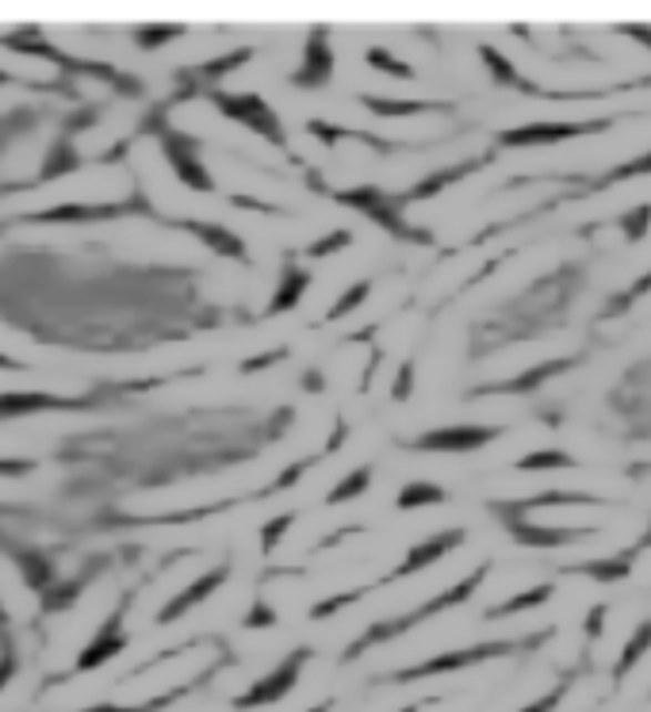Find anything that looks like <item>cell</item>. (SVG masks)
Wrapping results in <instances>:
<instances>
[{
    "label": "cell",
    "mask_w": 651,
    "mask_h": 712,
    "mask_svg": "<svg viewBox=\"0 0 651 712\" xmlns=\"http://www.w3.org/2000/svg\"><path fill=\"white\" fill-rule=\"evenodd\" d=\"M552 593L556 587L552 582H540V587H529V590H521V593H513L510 601H502V606H495L490 609V621H498V617H513V613H529V609H537V606H548L552 601Z\"/></svg>",
    "instance_id": "13"
},
{
    "label": "cell",
    "mask_w": 651,
    "mask_h": 712,
    "mask_svg": "<svg viewBox=\"0 0 651 712\" xmlns=\"http://www.w3.org/2000/svg\"><path fill=\"white\" fill-rule=\"evenodd\" d=\"M644 295H651V268H648L644 276L632 279L629 287H621V292H613L610 299L602 303V311H598V318H624L632 307H637L640 299H644Z\"/></svg>",
    "instance_id": "12"
},
{
    "label": "cell",
    "mask_w": 651,
    "mask_h": 712,
    "mask_svg": "<svg viewBox=\"0 0 651 712\" xmlns=\"http://www.w3.org/2000/svg\"><path fill=\"white\" fill-rule=\"evenodd\" d=\"M648 548H651V521H648V532H644V537H640L637 545H632V552L640 556V552H648Z\"/></svg>",
    "instance_id": "22"
},
{
    "label": "cell",
    "mask_w": 651,
    "mask_h": 712,
    "mask_svg": "<svg viewBox=\"0 0 651 712\" xmlns=\"http://www.w3.org/2000/svg\"><path fill=\"white\" fill-rule=\"evenodd\" d=\"M587 360V353H574V356H548V360L532 364V368L518 372L513 379H502V384H490V387H479L476 395H532L540 391V387L548 384V379L563 376V372H571L574 364Z\"/></svg>",
    "instance_id": "7"
},
{
    "label": "cell",
    "mask_w": 651,
    "mask_h": 712,
    "mask_svg": "<svg viewBox=\"0 0 651 712\" xmlns=\"http://www.w3.org/2000/svg\"><path fill=\"white\" fill-rule=\"evenodd\" d=\"M613 31L624 39H632V42H640V47L651 54V23H613Z\"/></svg>",
    "instance_id": "19"
},
{
    "label": "cell",
    "mask_w": 651,
    "mask_h": 712,
    "mask_svg": "<svg viewBox=\"0 0 651 712\" xmlns=\"http://www.w3.org/2000/svg\"><path fill=\"white\" fill-rule=\"evenodd\" d=\"M502 434V426H445L434 434H421L414 448H421V452H479Z\"/></svg>",
    "instance_id": "6"
},
{
    "label": "cell",
    "mask_w": 651,
    "mask_h": 712,
    "mask_svg": "<svg viewBox=\"0 0 651 712\" xmlns=\"http://www.w3.org/2000/svg\"><path fill=\"white\" fill-rule=\"evenodd\" d=\"M464 545V529H448V532H437L434 540H426V545H418L414 552L407 556V563L399 567V574H414V571H421V567H429V563H437L441 556H448L452 548H460Z\"/></svg>",
    "instance_id": "10"
},
{
    "label": "cell",
    "mask_w": 651,
    "mask_h": 712,
    "mask_svg": "<svg viewBox=\"0 0 651 712\" xmlns=\"http://www.w3.org/2000/svg\"><path fill=\"white\" fill-rule=\"evenodd\" d=\"M410 387H414V368H410V364H403L399 384H395V398H407V395H410Z\"/></svg>",
    "instance_id": "20"
},
{
    "label": "cell",
    "mask_w": 651,
    "mask_h": 712,
    "mask_svg": "<svg viewBox=\"0 0 651 712\" xmlns=\"http://www.w3.org/2000/svg\"><path fill=\"white\" fill-rule=\"evenodd\" d=\"M610 410L624 421L629 440H651V356L624 368L621 384L610 395Z\"/></svg>",
    "instance_id": "2"
},
{
    "label": "cell",
    "mask_w": 651,
    "mask_h": 712,
    "mask_svg": "<svg viewBox=\"0 0 651 712\" xmlns=\"http://www.w3.org/2000/svg\"><path fill=\"white\" fill-rule=\"evenodd\" d=\"M637 176H651V150H648V154H640V157L621 161V165H613L610 173L590 176V181H587V196H590V192L613 189V184H621V181H637Z\"/></svg>",
    "instance_id": "11"
},
{
    "label": "cell",
    "mask_w": 651,
    "mask_h": 712,
    "mask_svg": "<svg viewBox=\"0 0 651 712\" xmlns=\"http://www.w3.org/2000/svg\"><path fill=\"white\" fill-rule=\"evenodd\" d=\"M637 552L632 548H624V552H617L610 559H579V563H563L560 571L563 574H582V579H594L602 582V587H613V582L629 579L632 567H637Z\"/></svg>",
    "instance_id": "8"
},
{
    "label": "cell",
    "mask_w": 651,
    "mask_h": 712,
    "mask_svg": "<svg viewBox=\"0 0 651 712\" xmlns=\"http://www.w3.org/2000/svg\"><path fill=\"white\" fill-rule=\"evenodd\" d=\"M648 698H651V690H648Z\"/></svg>",
    "instance_id": "23"
},
{
    "label": "cell",
    "mask_w": 651,
    "mask_h": 712,
    "mask_svg": "<svg viewBox=\"0 0 651 712\" xmlns=\"http://www.w3.org/2000/svg\"><path fill=\"white\" fill-rule=\"evenodd\" d=\"M624 475H629V479H644V475H651V460L648 464H629V471Z\"/></svg>",
    "instance_id": "21"
},
{
    "label": "cell",
    "mask_w": 651,
    "mask_h": 712,
    "mask_svg": "<svg viewBox=\"0 0 651 712\" xmlns=\"http://www.w3.org/2000/svg\"><path fill=\"white\" fill-rule=\"evenodd\" d=\"M571 682H574V674H563V682L556 685V690H548L545 698H537V701H529L526 709H513V712H552L556 705L563 701V693L571 690Z\"/></svg>",
    "instance_id": "17"
},
{
    "label": "cell",
    "mask_w": 651,
    "mask_h": 712,
    "mask_svg": "<svg viewBox=\"0 0 651 712\" xmlns=\"http://www.w3.org/2000/svg\"><path fill=\"white\" fill-rule=\"evenodd\" d=\"M610 498H598L590 490H540V495H529V498H495L490 502V513L498 521H510V517H529L537 510H552V506H606Z\"/></svg>",
    "instance_id": "5"
},
{
    "label": "cell",
    "mask_w": 651,
    "mask_h": 712,
    "mask_svg": "<svg viewBox=\"0 0 651 712\" xmlns=\"http://www.w3.org/2000/svg\"><path fill=\"white\" fill-rule=\"evenodd\" d=\"M651 651V617H644V621L632 629V635L624 640V648H621V655H617V663H613V671H610V678H613V685H621L624 678H629L632 671H637V663L644 659Z\"/></svg>",
    "instance_id": "9"
},
{
    "label": "cell",
    "mask_w": 651,
    "mask_h": 712,
    "mask_svg": "<svg viewBox=\"0 0 651 712\" xmlns=\"http://www.w3.org/2000/svg\"><path fill=\"white\" fill-rule=\"evenodd\" d=\"M617 231H621V237L629 245L644 242L651 234V203H637V207L621 211V215H617Z\"/></svg>",
    "instance_id": "15"
},
{
    "label": "cell",
    "mask_w": 651,
    "mask_h": 712,
    "mask_svg": "<svg viewBox=\"0 0 651 712\" xmlns=\"http://www.w3.org/2000/svg\"><path fill=\"white\" fill-rule=\"evenodd\" d=\"M506 532H510L513 545L521 548H571V545H582V540L598 537V525H537L529 517H510L502 521Z\"/></svg>",
    "instance_id": "4"
},
{
    "label": "cell",
    "mask_w": 651,
    "mask_h": 712,
    "mask_svg": "<svg viewBox=\"0 0 651 712\" xmlns=\"http://www.w3.org/2000/svg\"><path fill=\"white\" fill-rule=\"evenodd\" d=\"M513 468L518 471H579L582 464L574 460L571 452H563V448H540V452L521 456Z\"/></svg>",
    "instance_id": "14"
},
{
    "label": "cell",
    "mask_w": 651,
    "mask_h": 712,
    "mask_svg": "<svg viewBox=\"0 0 651 712\" xmlns=\"http://www.w3.org/2000/svg\"><path fill=\"white\" fill-rule=\"evenodd\" d=\"M479 58L487 62L495 84H502V89H518V92H526V96H540V100H606V96H613V92H621V89H648V84H651V78H640V81L598 84V89H545V84L521 78L518 65H513L506 54H498L490 42H479Z\"/></svg>",
    "instance_id": "1"
},
{
    "label": "cell",
    "mask_w": 651,
    "mask_h": 712,
    "mask_svg": "<svg viewBox=\"0 0 651 712\" xmlns=\"http://www.w3.org/2000/svg\"><path fill=\"white\" fill-rule=\"evenodd\" d=\"M617 123L613 115L602 119H545V123H526L513 131H498V146L506 150H532V146H560L587 134H606Z\"/></svg>",
    "instance_id": "3"
},
{
    "label": "cell",
    "mask_w": 651,
    "mask_h": 712,
    "mask_svg": "<svg viewBox=\"0 0 651 712\" xmlns=\"http://www.w3.org/2000/svg\"><path fill=\"white\" fill-rule=\"evenodd\" d=\"M606 621H610V606H606V601H598V606L587 609V621H582V635H587V643H594L598 635L606 632Z\"/></svg>",
    "instance_id": "18"
},
{
    "label": "cell",
    "mask_w": 651,
    "mask_h": 712,
    "mask_svg": "<svg viewBox=\"0 0 651 712\" xmlns=\"http://www.w3.org/2000/svg\"><path fill=\"white\" fill-rule=\"evenodd\" d=\"M448 502L445 487H437V482H410V487L399 490V506L403 510H418V506H441Z\"/></svg>",
    "instance_id": "16"
}]
</instances>
